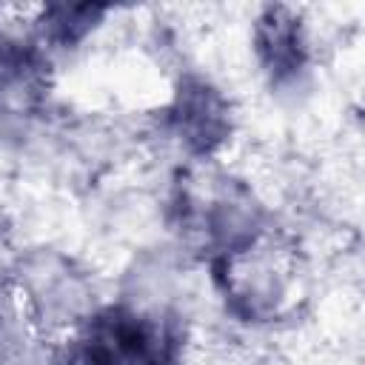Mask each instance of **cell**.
Masks as SVG:
<instances>
[{"instance_id": "1", "label": "cell", "mask_w": 365, "mask_h": 365, "mask_svg": "<svg viewBox=\"0 0 365 365\" xmlns=\"http://www.w3.org/2000/svg\"><path fill=\"white\" fill-rule=\"evenodd\" d=\"M257 43L259 51L265 57V63L271 66V71L277 74H288L302 63V40H299V29L291 17H285L282 11H271L257 31Z\"/></svg>"}, {"instance_id": "2", "label": "cell", "mask_w": 365, "mask_h": 365, "mask_svg": "<svg viewBox=\"0 0 365 365\" xmlns=\"http://www.w3.org/2000/svg\"><path fill=\"white\" fill-rule=\"evenodd\" d=\"M222 108H220V100L214 97V91L208 88H194V91H182L180 94V128L188 134V140L200 143V145H208L214 143L217 137V128L222 125Z\"/></svg>"}]
</instances>
